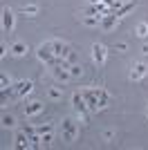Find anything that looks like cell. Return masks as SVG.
Instances as JSON below:
<instances>
[{
	"label": "cell",
	"mask_w": 148,
	"mask_h": 150,
	"mask_svg": "<svg viewBox=\"0 0 148 150\" xmlns=\"http://www.w3.org/2000/svg\"><path fill=\"white\" fill-rule=\"evenodd\" d=\"M72 105H74V110L83 117V121L90 119V108H88V103H85V99H83V94H81V92L72 94Z\"/></svg>",
	"instance_id": "1"
},
{
	"label": "cell",
	"mask_w": 148,
	"mask_h": 150,
	"mask_svg": "<svg viewBox=\"0 0 148 150\" xmlns=\"http://www.w3.org/2000/svg\"><path fill=\"white\" fill-rule=\"evenodd\" d=\"M61 137H63V141H68V144H72L74 139H76V123H74L72 119H63Z\"/></svg>",
	"instance_id": "2"
},
{
	"label": "cell",
	"mask_w": 148,
	"mask_h": 150,
	"mask_svg": "<svg viewBox=\"0 0 148 150\" xmlns=\"http://www.w3.org/2000/svg\"><path fill=\"white\" fill-rule=\"evenodd\" d=\"M81 94H83V99H85L88 108H90V112L101 110V108H99V99H97V94H94V90H81Z\"/></svg>",
	"instance_id": "3"
},
{
	"label": "cell",
	"mask_w": 148,
	"mask_h": 150,
	"mask_svg": "<svg viewBox=\"0 0 148 150\" xmlns=\"http://www.w3.org/2000/svg\"><path fill=\"white\" fill-rule=\"evenodd\" d=\"M36 54H38V58H41L43 63H49L52 58L56 56V54H54V50H52V40H49V43H45V45H41Z\"/></svg>",
	"instance_id": "4"
},
{
	"label": "cell",
	"mask_w": 148,
	"mask_h": 150,
	"mask_svg": "<svg viewBox=\"0 0 148 150\" xmlns=\"http://www.w3.org/2000/svg\"><path fill=\"white\" fill-rule=\"evenodd\" d=\"M146 74H148V65L146 63H135L132 69H130V81H139V79H144Z\"/></svg>",
	"instance_id": "5"
},
{
	"label": "cell",
	"mask_w": 148,
	"mask_h": 150,
	"mask_svg": "<svg viewBox=\"0 0 148 150\" xmlns=\"http://www.w3.org/2000/svg\"><path fill=\"white\" fill-rule=\"evenodd\" d=\"M105 54H108V50H105L101 43H94L92 45V58H94L97 65H103V63H105Z\"/></svg>",
	"instance_id": "6"
},
{
	"label": "cell",
	"mask_w": 148,
	"mask_h": 150,
	"mask_svg": "<svg viewBox=\"0 0 148 150\" xmlns=\"http://www.w3.org/2000/svg\"><path fill=\"white\" fill-rule=\"evenodd\" d=\"M52 50H54L56 56H63V58H68L72 52H70V45L68 43H63V40H52Z\"/></svg>",
	"instance_id": "7"
},
{
	"label": "cell",
	"mask_w": 148,
	"mask_h": 150,
	"mask_svg": "<svg viewBox=\"0 0 148 150\" xmlns=\"http://www.w3.org/2000/svg\"><path fill=\"white\" fill-rule=\"evenodd\" d=\"M14 88H16V96H25V94H29L34 90V83L31 81H18Z\"/></svg>",
	"instance_id": "8"
},
{
	"label": "cell",
	"mask_w": 148,
	"mask_h": 150,
	"mask_svg": "<svg viewBox=\"0 0 148 150\" xmlns=\"http://www.w3.org/2000/svg\"><path fill=\"white\" fill-rule=\"evenodd\" d=\"M14 146H16V148H31V141H29V137H27V132H25V130H20L18 134H16Z\"/></svg>",
	"instance_id": "9"
},
{
	"label": "cell",
	"mask_w": 148,
	"mask_h": 150,
	"mask_svg": "<svg viewBox=\"0 0 148 150\" xmlns=\"http://www.w3.org/2000/svg\"><path fill=\"white\" fill-rule=\"evenodd\" d=\"M2 27H5V31H11L14 29V13H11L9 7L2 9Z\"/></svg>",
	"instance_id": "10"
},
{
	"label": "cell",
	"mask_w": 148,
	"mask_h": 150,
	"mask_svg": "<svg viewBox=\"0 0 148 150\" xmlns=\"http://www.w3.org/2000/svg\"><path fill=\"white\" fill-rule=\"evenodd\" d=\"M52 74H54L58 81H70V79H72L70 69H65L63 65H56V67H52Z\"/></svg>",
	"instance_id": "11"
},
{
	"label": "cell",
	"mask_w": 148,
	"mask_h": 150,
	"mask_svg": "<svg viewBox=\"0 0 148 150\" xmlns=\"http://www.w3.org/2000/svg\"><path fill=\"white\" fill-rule=\"evenodd\" d=\"M38 112H43V103H41V101H31L29 105L25 108V117H34V114H38Z\"/></svg>",
	"instance_id": "12"
},
{
	"label": "cell",
	"mask_w": 148,
	"mask_h": 150,
	"mask_svg": "<svg viewBox=\"0 0 148 150\" xmlns=\"http://www.w3.org/2000/svg\"><path fill=\"white\" fill-rule=\"evenodd\" d=\"M94 94H97V99H99V108H105L108 103H110V94L105 92V90L94 88Z\"/></svg>",
	"instance_id": "13"
},
{
	"label": "cell",
	"mask_w": 148,
	"mask_h": 150,
	"mask_svg": "<svg viewBox=\"0 0 148 150\" xmlns=\"http://www.w3.org/2000/svg\"><path fill=\"white\" fill-rule=\"evenodd\" d=\"M115 25H117V13H108V16L101 18V27L103 29H112Z\"/></svg>",
	"instance_id": "14"
},
{
	"label": "cell",
	"mask_w": 148,
	"mask_h": 150,
	"mask_svg": "<svg viewBox=\"0 0 148 150\" xmlns=\"http://www.w3.org/2000/svg\"><path fill=\"white\" fill-rule=\"evenodd\" d=\"M132 9H135V0H128V2H123V5L119 7V9H117V11H115V13H117V18H121V16H126V13H130V11H132Z\"/></svg>",
	"instance_id": "15"
},
{
	"label": "cell",
	"mask_w": 148,
	"mask_h": 150,
	"mask_svg": "<svg viewBox=\"0 0 148 150\" xmlns=\"http://www.w3.org/2000/svg\"><path fill=\"white\" fill-rule=\"evenodd\" d=\"M11 54H16V56H25V54H27V45H25V43H14L11 45Z\"/></svg>",
	"instance_id": "16"
},
{
	"label": "cell",
	"mask_w": 148,
	"mask_h": 150,
	"mask_svg": "<svg viewBox=\"0 0 148 150\" xmlns=\"http://www.w3.org/2000/svg\"><path fill=\"white\" fill-rule=\"evenodd\" d=\"M14 96H16V88H11V85H9V88H2V105H7V101L14 99Z\"/></svg>",
	"instance_id": "17"
},
{
	"label": "cell",
	"mask_w": 148,
	"mask_h": 150,
	"mask_svg": "<svg viewBox=\"0 0 148 150\" xmlns=\"http://www.w3.org/2000/svg\"><path fill=\"white\" fill-rule=\"evenodd\" d=\"M101 18H103V16H85V18H83V25H88V27H94V25H101Z\"/></svg>",
	"instance_id": "18"
},
{
	"label": "cell",
	"mask_w": 148,
	"mask_h": 150,
	"mask_svg": "<svg viewBox=\"0 0 148 150\" xmlns=\"http://www.w3.org/2000/svg\"><path fill=\"white\" fill-rule=\"evenodd\" d=\"M52 130H54V128H52V123H43V125H38V128H36V134H41V137H43V134H49Z\"/></svg>",
	"instance_id": "19"
},
{
	"label": "cell",
	"mask_w": 148,
	"mask_h": 150,
	"mask_svg": "<svg viewBox=\"0 0 148 150\" xmlns=\"http://www.w3.org/2000/svg\"><path fill=\"white\" fill-rule=\"evenodd\" d=\"M137 36L148 38V23H139V25H137Z\"/></svg>",
	"instance_id": "20"
},
{
	"label": "cell",
	"mask_w": 148,
	"mask_h": 150,
	"mask_svg": "<svg viewBox=\"0 0 148 150\" xmlns=\"http://www.w3.org/2000/svg\"><path fill=\"white\" fill-rule=\"evenodd\" d=\"M14 123L16 121H14L11 114H2V128H14Z\"/></svg>",
	"instance_id": "21"
},
{
	"label": "cell",
	"mask_w": 148,
	"mask_h": 150,
	"mask_svg": "<svg viewBox=\"0 0 148 150\" xmlns=\"http://www.w3.org/2000/svg\"><path fill=\"white\" fill-rule=\"evenodd\" d=\"M94 13H101V11H99V2H97V5H90L85 9V16H94Z\"/></svg>",
	"instance_id": "22"
},
{
	"label": "cell",
	"mask_w": 148,
	"mask_h": 150,
	"mask_svg": "<svg viewBox=\"0 0 148 150\" xmlns=\"http://www.w3.org/2000/svg\"><path fill=\"white\" fill-rule=\"evenodd\" d=\"M61 96H63V92H61V90H58V88H52V90H49V99H61Z\"/></svg>",
	"instance_id": "23"
},
{
	"label": "cell",
	"mask_w": 148,
	"mask_h": 150,
	"mask_svg": "<svg viewBox=\"0 0 148 150\" xmlns=\"http://www.w3.org/2000/svg\"><path fill=\"white\" fill-rule=\"evenodd\" d=\"M23 11H25V13H29V16H36V13H38V7H36V5H27Z\"/></svg>",
	"instance_id": "24"
},
{
	"label": "cell",
	"mask_w": 148,
	"mask_h": 150,
	"mask_svg": "<svg viewBox=\"0 0 148 150\" xmlns=\"http://www.w3.org/2000/svg\"><path fill=\"white\" fill-rule=\"evenodd\" d=\"M81 72H83V69H81L79 65H70V74H72V76H79Z\"/></svg>",
	"instance_id": "25"
},
{
	"label": "cell",
	"mask_w": 148,
	"mask_h": 150,
	"mask_svg": "<svg viewBox=\"0 0 148 150\" xmlns=\"http://www.w3.org/2000/svg\"><path fill=\"white\" fill-rule=\"evenodd\" d=\"M0 85H2V88H9V79H7L5 74L0 76Z\"/></svg>",
	"instance_id": "26"
},
{
	"label": "cell",
	"mask_w": 148,
	"mask_h": 150,
	"mask_svg": "<svg viewBox=\"0 0 148 150\" xmlns=\"http://www.w3.org/2000/svg\"><path fill=\"white\" fill-rule=\"evenodd\" d=\"M49 141H52V132H49V134H43V144H45V146H47V144H49Z\"/></svg>",
	"instance_id": "27"
},
{
	"label": "cell",
	"mask_w": 148,
	"mask_h": 150,
	"mask_svg": "<svg viewBox=\"0 0 148 150\" xmlns=\"http://www.w3.org/2000/svg\"><path fill=\"white\" fill-rule=\"evenodd\" d=\"M0 56H2V58L7 56V45H5V43H2V47H0Z\"/></svg>",
	"instance_id": "28"
},
{
	"label": "cell",
	"mask_w": 148,
	"mask_h": 150,
	"mask_svg": "<svg viewBox=\"0 0 148 150\" xmlns=\"http://www.w3.org/2000/svg\"><path fill=\"white\" fill-rule=\"evenodd\" d=\"M115 50H119V52H126V43H119V45H115Z\"/></svg>",
	"instance_id": "29"
},
{
	"label": "cell",
	"mask_w": 148,
	"mask_h": 150,
	"mask_svg": "<svg viewBox=\"0 0 148 150\" xmlns=\"http://www.w3.org/2000/svg\"><path fill=\"white\" fill-rule=\"evenodd\" d=\"M142 52H144V54H148V45H144V50H142Z\"/></svg>",
	"instance_id": "30"
},
{
	"label": "cell",
	"mask_w": 148,
	"mask_h": 150,
	"mask_svg": "<svg viewBox=\"0 0 148 150\" xmlns=\"http://www.w3.org/2000/svg\"><path fill=\"white\" fill-rule=\"evenodd\" d=\"M90 2H92V5H97V2H101V0H90Z\"/></svg>",
	"instance_id": "31"
}]
</instances>
